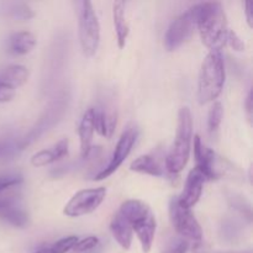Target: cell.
<instances>
[{"mask_svg": "<svg viewBox=\"0 0 253 253\" xmlns=\"http://www.w3.org/2000/svg\"><path fill=\"white\" fill-rule=\"evenodd\" d=\"M195 26L209 52H221L226 46L229 24L224 6L219 1L199 2L192 6Z\"/></svg>", "mask_w": 253, "mask_h": 253, "instance_id": "cell-1", "label": "cell"}, {"mask_svg": "<svg viewBox=\"0 0 253 253\" xmlns=\"http://www.w3.org/2000/svg\"><path fill=\"white\" fill-rule=\"evenodd\" d=\"M118 212L130 224L132 232H135L140 241L142 251L150 252L155 241L157 220L148 204L142 200L128 199L120 205Z\"/></svg>", "mask_w": 253, "mask_h": 253, "instance_id": "cell-2", "label": "cell"}, {"mask_svg": "<svg viewBox=\"0 0 253 253\" xmlns=\"http://www.w3.org/2000/svg\"><path fill=\"white\" fill-rule=\"evenodd\" d=\"M226 81L224 57L221 52H209L200 67L198 79V101L202 105L214 103L221 95Z\"/></svg>", "mask_w": 253, "mask_h": 253, "instance_id": "cell-3", "label": "cell"}, {"mask_svg": "<svg viewBox=\"0 0 253 253\" xmlns=\"http://www.w3.org/2000/svg\"><path fill=\"white\" fill-rule=\"evenodd\" d=\"M193 141V116L188 106L178 111V124L175 140L166 157V168L172 174L182 172L188 165Z\"/></svg>", "mask_w": 253, "mask_h": 253, "instance_id": "cell-4", "label": "cell"}, {"mask_svg": "<svg viewBox=\"0 0 253 253\" xmlns=\"http://www.w3.org/2000/svg\"><path fill=\"white\" fill-rule=\"evenodd\" d=\"M194 157L197 168L207 180L219 179L225 175L240 174V170L235 168L230 161L220 157L215 151L208 147L199 135L194 136Z\"/></svg>", "mask_w": 253, "mask_h": 253, "instance_id": "cell-5", "label": "cell"}, {"mask_svg": "<svg viewBox=\"0 0 253 253\" xmlns=\"http://www.w3.org/2000/svg\"><path fill=\"white\" fill-rule=\"evenodd\" d=\"M78 14V37L82 52L93 57L100 44V22L90 1H82Z\"/></svg>", "mask_w": 253, "mask_h": 253, "instance_id": "cell-6", "label": "cell"}, {"mask_svg": "<svg viewBox=\"0 0 253 253\" xmlns=\"http://www.w3.org/2000/svg\"><path fill=\"white\" fill-rule=\"evenodd\" d=\"M169 217L170 222L179 237L187 240V241H203L204 234H203V229L195 217L194 212L192 209L180 207L177 197L172 198L169 202Z\"/></svg>", "mask_w": 253, "mask_h": 253, "instance_id": "cell-7", "label": "cell"}, {"mask_svg": "<svg viewBox=\"0 0 253 253\" xmlns=\"http://www.w3.org/2000/svg\"><path fill=\"white\" fill-rule=\"evenodd\" d=\"M106 194H108V190L105 187L86 188V189L79 190L64 205L63 214L71 219L91 214L103 204Z\"/></svg>", "mask_w": 253, "mask_h": 253, "instance_id": "cell-8", "label": "cell"}, {"mask_svg": "<svg viewBox=\"0 0 253 253\" xmlns=\"http://www.w3.org/2000/svg\"><path fill=\"white\" fill-rule=\"evenodd\" d=\"M195 30L197 26H195L194 12L190 7L170 22L165 35V48L168 52L178 49L192 39Z\"/></svg>", "mask_w": 253, "mask_h": 253, "instance_id": "cell-9", "label": "cell"}, {"mask_svg": "<svg viewBox=\"0 0 253 253\" xmlns=\"http://www.w3.org/2000/svg\"><path fill=\"white\" fill-rule=\"evenodd\" d=\"M137 137V127H136L135 125H128L127 127L124 130V132L121 133L120 138H119L118 143H116L115 150H114L113 156H111L110 158V162L106 165L105 168H103V169L95 175L94 180L106 179V178L110 177L111 174H114V173L123 166V163L125 162L126 158L130 156Z\"/></svg>", "mask_w": 253, "mask_h": 253, "instance_id": "cell-10", "label": "cell"}, {"mask_svg": "<svg viewBox=\"0 0 253 253\" xmlns=\"http://www.w3.org/2000/svg\"><path fill=\"white\" fill-rule=\"evenodd\" d=\"M0 220L16 229H27L31 217L20 203L19 197L0 198Z\"/></svg>", "mask_w": 253, "mask_h": 253, "instance_id": "cell-11", "label": "cell"}, {"mask_svg": "<svg viewBox=\"0 0 253 253\" xmlns=\"http://www.w3.org/2000/svg\"><path fill=\"white\" fill-rule=\"evenodd\" d=\"M205 182H207V179L204 178V175L197 168H193L189 174L187 175V180H185L182 193L179 194V197H177L180 207L193 209L202 198Z\"/></svg>", "mask_w": 253, "mask_h": 253, "instance_id": "cell-12", "label": "cell"}, {"mask_svg": "<svg viewBox=\"0 0 253 253\" xmlns=\"http://www.w3.org/2000/svg\"><path fill=\"white\" fill-rule=\"evenodd\" d=\"M69 151V141L68 138H62L59 140L53 147L47 148V150H41L35 153L31 157V165L36 168L46 167V166L52 165L57 161L62 160L68 155Z\"/></svg>", "mask_w": 253, "mask_h": 253, "instance_id": "cell-13", "label": "cell"}, {"mask_svg": "<svg viewBox=\"0 0 253 253\" xmlns=\"http://www.w3.org/2000/svg\"><path fill=\"white\" fill-rule=\"evenodd\" d=\"M94 125H93V109H88L83 114L79 123L78 136L81 143V157L83 160L89 157L91 152V143L94 137Z\"/></svg>", "mask_w": 253, "mask_h": 253, "instance_id": "cell-14", "label": "cell"}, {"mask_svg": "<svg viewBox=\"0 0 253 253\" xmlns=\"http://www.w3.org/2000/svg\"><path fill=\"white\" fill-rule=\"evenodd\" d=\"M110 231L114 240L118 242L119 246L123 250H130L133 240V232L130 224L121 216L119 212H116L110 221Z\"/></svg>", "mask_w": 253, "mask_h": 253, "instance_id": "cell-15", "label": "cell"}, {"mask_svg": "<svg viewBox=\"0 0 253 253\" xmlns=\"http://www.w3.org/2000/svg\"><path fill=\"white\" fill-rule=\"evenodd\" d=\"M126 2L116 1L113 4V21L115 27L116 41H118L119 48H124L127 41L128 34H130V25L125 15Z\"/></svg>", "mask_w": 253, "mask_h": 253, "instance_id": "cell-16", "label": "cell"}, {"mask_svg": "<svg viewBox=\"0 0 253 253\" xmlns=\"http://www.w3.org/2000/svg\"><path fill=\"white\" fill-rule=\"evenodd\" d=\"M37 39L32 32L19 31L10 36L7 48L14 56H25L36 47Z\"/></svg>", "mask_w": 253, "mask_h": 253, "instance_id": "cell-17", "label": "cell"}, {"mask_svg": "<svg viewBox=\"0 0 253 253\" xmlns=\"http://www.w3.org/2000/svg\"><path fill=\"white\" fill-rule=\"evenodd\" d=\"M130 169L132 172L152 175V177H162L165 173L157 158L152 155H142L137 157L130 165Z\"/></svg>", "mask_w": 253, "mask_h": 253, "instance_id": "cell-18", "label": "cell"}, {"mask_svg": "<svg viewBox=\"0 0 253 253\" xmlns=\"http://www.w3.org/2000/svg\"><path fill=\"white\" fill-rule=\"evenodd\" d=\"M29 69L21 64H10L0 72V82L9 84L12 88L22 86L29 81Z\"/></svg>", "mask_w": 253, "mask_h": 253, "instance_id": "cell-19", "label": "cell"}, {"mask_svg": "<svg viewBox=\"0 0 253 253\" xmlns=\"http://www.w3.org/2000/svg\"><path fill=\"white\" fill-rule=\"evenodd\" d=\"M78 240L79 237L76 236V235L62 237L61 240L56 241L54 244L40 247L35 253H67L73 250Z\"/></svg>", "mask_w": 253, "mask_h": 253, "instance_id": "cell-20", "label": "cell"}, {"mask_svg": "<svg viewBox=\"0 0 253 253\" xmlns=\"http://www.w3.org/2000/svg\"><path fill=\"white\" fill-rule=\"evenodd\" d=\"M227 202L229 205L237 212L239 215H241L245 220H247L249 222L252 221V209L251 204L249 203V200L245 197H242L241 194H237V193H229L227 194Z\"/></svg>", "mask_w": 253, "mask_h": 253, "instance_id": "cell-21", "label": "cell"}, {"mask_svg": "<svg viewBox=\"0 0 253 253\" xmlns=\"http://www.w3.org/2000/svg\"><path fill=\"white\" fill-rule=\"evenodd\" d=\"M242 232V226L239 224V221L231 217H226L221 221L220 225V235L225 241L234 242L235 240L239 239Z\"/></svg>", "mask_w": 253, "mask_h": 253, "instance_id": "cell-22", "label": "cell"}, {"mask_svg": "<svg viewBox=\"0 0 253 253\" xmlns=\"http://www.w3.org/2000/svg\"><path fill=\"white\" fill-rule=\"evenodd\" d=\"M222 119H224V106L220 101H214L208 114V130L211 135L219 131Z\"/></svg>", "mask_w": 253, "mask_h": 253, "instance_id": "cell-23", "label": "cell"}, {"mask_svg": "<svg viewBox=\"0 0 253 253\" xmlns=\"http://www.w3.org/2000/svg\"><path fill=\"white\" fill-rule=\"evenodd\" d=\"M108 114L103 109H93V125L94 131L103 137H108V124H106Z\"/></svg>", "mask_w": 253, "mask_h": 253, "instance_id": "cell-24", "label": "cell"}, {"mask_svg": "<svg viewBox=\"0 0 253 253\" xmlns=\"http://www.w3.org/2000/svg\"><path fill=\"white\" fill-rule=\"evenodd\" d=\"M10 15H11L14 19L19 20V21H27V20L32 19L35 16V12L32 11L31 7L27 4L24 2H20V4L14 5L10 10Z\"/></svg>", "mask_w": 253, "mask_h": 253, "instance_id": "cell-25", "label": "cell"}, {"mask_svg": "<svg viewBox=\"0 0 253 253\" xmlns=\"http://www.w3.org/2000/svg\"><path fill=\"white\" fill-rule=\"evenodd\" d=\"M99 245V239L96 236H86L84 239L78 240V242L76 244V246L73 247L72 251L77 252V253H82V252H88L90 250L95 249L96 246Z\"/></svg>", "mask_w": 253, "mask_h": 253, "instance_id": "cell-26", "label": "cell"}, {"mask_svg": "<svg viewBox=\"0 0 253 253\" xmlns=\"http://www.w3.org/2000/svg\"><path fill=\"white\" fill-rule=\"evenodd\" d=\"M189 249V241L182 239V237H177V239L170 241V244L166 247V250L162 253H188Z\"/></svg>", "mask_w": 253, "mask_h": 253, "instance_id": "cell-27", "label": "cell"}, {"mask_svg": "<svg viewBox=\"0 0 253 253\" xmlns=\"http://www.w3.org/2000/svg\"><path fill=\"white\" fill-rule=\"evenodd\" d=\"M24 182V178L20 174H4L0 175V193L10 189L12 187H17Z\"/></svg>", "mask_w": 253, "mask_h": 253, "instance_id": "cell-28", "label": "cell"}, {"mask_svg": "<svg viewBox=\"0 0 253 253\" xmlns=\"http://www.w3.org/2000/svg\"><path fill=\"white\" fill-rule=\"evenodd\" d=\"M226 44H229V46L236 52H242V51H245V48H246V46H245V42L242 41L241 37H240L239 35L234 31V30H229Z\"/></svg>", "mask_w": 253, "mask_h": 253, "instance_id": "cell-29", "label": "cell"}, {"mask_svg": "<svg viewBox=\"0 0 253 253\" xmlns=\"http://www.w3.org/2000/svg\"><path fill=\"white\" fill-rule=\"evenodd\" d=\"M15 95H16V89L4 82H0V103H9L15 98Z\"/></svg>", "mask_w": 253, "mask_h": 253, "instance_id": "cell-30", "label": "cell"}, {"mask_svg": "<svg viewBox=\"0 0 253 253\" xmlns=\"http://www.w3.org/2000/svg\"><path fill=\"white\" fill-rule=\"evenodd\" d=\"M245 110H246V116L249 123H252V90L249 91L246 96V101H245Z\"/></svg>", "mask_w": 253, "mask_h": 253, "instance_id": "cell-31", "label": "cell"}, {"mask_svg": "<svg viewBox=\"0 0 253 253\" xmlns=\"http://www.w3.org/2000/svg\"><path fill=\"white\" fill-rule=\"evenodd\" d=\"M253 2L252 1H246L245 2V15H246V20L249 26L253 27Z\"/></svg>", "mask_w": 253, "mask_h": 253, "instance_id": "cell-32", "label": "cell"}, {"mask_svg": "<svg viewBox=\"0 0 253 253\" xmlns=\"http://www.w3.org/2000/svg\"><path fill=\"white\" fill-rule=\"evenodd\" d=\"M193 253H209V249L207 247V245L203 241L194 242L193 244Z\"/></svg>", "mask_w": 253, "mask_h": 253, "instance_id": "cell-33", "label": "cell"}, {"mask_svg": "<svg viewBox=\"0 0 253 253\" xmlns=\"http://www.w3.org/2000/svg\"><path fill=\"white\" fill-rule=\"evenodd\" d=\"M219 253H251V251L247 250V251H226V252H219Z\"/></svg>", "mask_w": 253, "mask_h": 253, "instance_id": "cell-34", "label": "cell"}]
</instances>
